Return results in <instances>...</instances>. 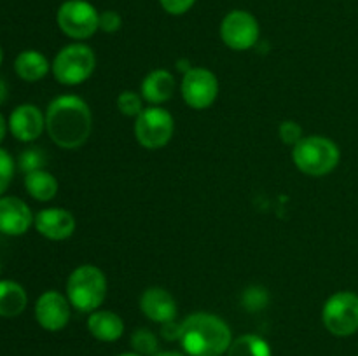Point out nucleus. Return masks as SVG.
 <instances>
[{
	"label": "nucleus",
	"instance_id": "nucleus-25",
	"mask_svg": "<svg viewBox=\"0 0 358 356\" xmlns=\"http://www.w3.org/2000/svg\"><path fill=\"white\" fill-rule=\"evenodd\" d=\"M142 100V94L135 93V91H122L117 96L119 112L122 115H126V117L136 119L140 115V112L143 110Z\"/></svg>",
	"mask_w": 358,
	"mask_h": 356
},
{
	"label": "nucleus",
	"instance_id": "nucleus-30",
	"mask_svg": "<svg viewBox=\"0 0 358 356\" xmlns=\"http://www.w3.org/2000/svg\"><path fill=\"white\" fill-rule=\"evenodd\" d=\"M182 334V323H178L177 320L168 321V323L161 325V337L166 339V341H180Z\"/></svg>",
	"mask_w": 358,
	"mask_h": 356
},
{
	"label": "nucleus",
	"instance_id": "nucleus-7",
	"mask_svg": "<svg viewBox=\"0 0 358 356\" xmlns=\"http://www.w3.org/2000/svg\"><path fill=\"white\" fill-rule=\"evenodd\" d=\"M324 327L336 337H350L358 332V293L338 292L322 307Z\"/></svg>",
	"mask_w": 358,
	"mask_h": 356
},
{
	"label": "nucleus",
	"instance_id": "nucleus-9",
	"mask_svg": "<svg viewBox=\"0 0 358 356\" xmlns=\"http://www.w3.org/2000/svg\"><path fill=\"white\" fill-rule=\"evenodd\" d=\"M180 93L185 103L194 110H205L212 107L219 96V80L208 68L192 66L184 73L180 82Z\"/></svg>",
	"mask_w": 358,
	"mask_h": 356
},
{
	"label": "nucleus",
	"instance_id": "nucleus-8",
	"mask_svg": "<svg viewBox=\"0 0 358 356\" xmlns=\"http://www.w3.org/2000/svg\"><path fill=\"white\" fill-rule=\"evenodd\" d=\"M58 27L73 40H86L100 30V13L87 0H66L56 13Z\"/></svg>",
	"mask_w": 358,
	"mask_h": 356
},
{
	"label": "nucleus",
	"instance_id": "nucleus-21",
	"mask_svg": "<svg viewBox=\"0 0 358 356\" xmlns=\"http://www.w3.org/2000/svg\"><path fill=\"white\" fill-rule=\"evenodd\" d=\"M227 356H273L271 346L264 337L255 334H245L238 339H233Z\"/></svg>",
	"mask_w": 358,
	"mask_h": 356
},
{
	"label": "nucleus",
	"instance_id": "nucleus-31",
	"mask_svg": "<svg viewBox=\"0 0 358 356\" xmlns=\"http://www.w3.org/2000/svg\"><path fill=\"white\" fill-rule=\"evenodd\" d=\"M7 133V124H6V119H3V115L0 114V143H2L3 136H6Z\"/></svg>",
	"mask_w": 358,
	"mask_h": 356
},
{
	"label": "nucleus",
	"instance_id": "nucleus-1",
	"mask_svg": "<svg viewBox=\"0 0 358 356\" xmlns=\"http://www.w3.org/2000/svg\"><path fill=\"white\" fill-rule=\"evenodd\" d=\"M45 129L52 142L62 149H79L87 142L93 129L90 105L77 94L55 98L45 112Z\"/></svg>",
	"mask_w": 358,
	"mask_h": 356
},
{
	"label": "nucleus",
	"instance_id": "nucleus-14",
	"mask_svg": "<svg viewBox=\"0 0 358 356\" xmlns=\"http://www.w3.org/2000/svg\"><path fill=\"white\" fill-rule=\"evenodd\" d=\"M140 311L150 321L163 325L177 318L178 307L177 300L168 290L161 288V286H150V288L143 290L142 297H140Z\"/></svg>",
	"mask_w": 358,
	"mask_h": 356
},
{
	"label": "nucleus",
	"instance_id": "nucleus-23",
	"mask_svg": "<svg viewBox=\"0 0 358 356\" xmlns=\"http://www.w3.org/2000/svg\"><path fill=\"white\" fill-rule=\"evenodd\" d=\"M269 304V292L264 286L252 285L243 290L241 293V306L248 311V313H259V311L266 309Z\"/></svg>",
	"mask_w": 358,
	"mask_h": 356
},
{
	"label": "nucleus",
	"instance_id": "nucleus-6",
	"mask_svg": "<svg viewBox=\"0 0 358 356\" xmlns=\"http://www.w3.org/2000/svg\"><path fill=\"white\" fill-rule=\"evenodd\" d=\"M175 121L166 108L159 105H149L140 112L133 124L135 138L143 149L157 150L168 145L173 136Z\"/></svg>",
	"mask_w": 358,
	"mask_h": 356
},
{
	"label": "nucleus",
	"instance_id": "nucleus-13",
	"mask_svg": "<svg viewBox=\"0 0 358 356\" xmlns=\"http://www.w3.org/2000/svg\"><path fill=\"white\" fill-rule=\"evenodd\" d=\"M9 129L20 142H35L45 129V115L35 105L23 103L10 114Z\"/></svg>",
	"mask_w": 358,
	"mask_h": 356
},
{
	"label": "nucleus",
	"instance_id": "nucleus-22",
	"mask_svg": "<svg viewBox=\"0 0 358 356\" xmlns=\"http://www.w3.org/2000/svg\"><path fill=\"white\" fill-rule=\"evenodd\" d=\"M131 348L142 356H154L159 353V339L149 328H138L131 335Z\"/></svg>",
	"mask_w": 358,
	"mask_h": 356
},
{
	"label": "nucleus",
	"instance_id": "nucleus-16",
	"mask_svg": "<svg viewBox=\"0 0 358 356\" xmlns=\"http://www.w3.org/2000/svg\"><path fill=\"white\" fill-rule=\"evenodd\" d=\"M177 89V80L173 73L164 68L152 70L147 73L140 86V94L149 105H163L164 101L171 100Z\"/></svg>",
	"mask_w": 358,
	"mask_h": 356
},
{
	"label": "nucleus",
	"instance_id": "nucleus-27",
	"mask_svg": "<svg viewBox=\"0 0 358 356\" xmlns=\"http://www.w3.org/2000/svg\"><path fill=\"white\" fill-rule=\"evenodd\" d=\"M13 175H14L13 157H10L6 150L0 149V195L7 191L10 180H13Z\"/></svg>",
	"mask_w": 358,
	"mask_h": 356
},
{
	"label": "nucleus",
	"instance_id": "nucleus-29",
	"mask_svg": "<svg viewBox=\"0 0 358 356\" xmlns=\"http://www.w3.org/2000/svg\"><path fill=\"white\" fill-rule=\"evenodd\" d=\"M159 3L168 14H171V16H180V14H185L194 6L196 0H159Z\"/></svg>",
	"mask_w": 358,
	"mask_h": 356
},
{
	"label": "nucleus",
	"instance_id": "nucleus-26",
	"mask_svg": "<svg viewBox=\"0 0 358 356\" xmlns=\"http://www.w3.org/2000/svg\"><path fill=\"white\" fill-rule=\"evenodd\" d=\"M278 135L280 140H282L285 145L296 147L301 140L304 138L303 126L296 121H283L282 124L278 126Z\"/></svg>",
	"mask_w": 358,
	"mask_h": 356
},
{
	"label": "nucleus",
	"instance_id": "nucleus-4",
	"mask_svg": "<svg viewBox=\"0 0 358 356\" xmlns=\"http://www.w3.org/2000/svg\"><path fill=\"white\" fill-rule=\"evenodd\" d=\"M107 297V278L96 265L84 264L73 269L66 279V299L80 313H93Z\"/></svg>",
	"mask_w": 358,
	"mask_h": 356
},
{
	"label": "nucleus",
	"instance_id": "nucleus-32",
	"mask_svg": "<svg viewBox=\"0 0 358 356\" xmlns=\"http://www.w3.org/2000/svg\"><path fill=\"white\" fill-rule=\"evenodd\" d=\"M7 98V86L2 79H0V105L3 103V100Z\"/></svg>",
	"mask_w": 358,
	"mask_h": 356
},
{
	"label": "nucleus",
	"instance_id": "nucleus-20",
	"mask_svg": "<svg viewBox=\"0 0 358 356\" xmlns=\"http://www.w3.org/2000/svg\"><path fill=\"white\" fill-rule=\"evenodd\" d=\"M24 188L34 199L41 202H48L58 194V180L55 175L45 170L31 171L24 175Z\"/></svg>",
	"mask_w": 358,
	"mask_h": 356
},
{
	"label": "nucleus",
	"instance_id": "nucleus-2",
	"mask_svg": "<svg viewBox=\"0 0 358 356\" xmlns=\"http://www.w3.org/2000/svg\"><path fill=\"white\" fill-rule=\"evenodd\" d=\"M231 342L229 325L217 314L194 313L182 321L180 346L189 356H222Z\"/></svg>",
	"mask_w": 358,
	"mask_h": 356
},
{
	"label": "nucleus",
	"instance_id": "nucleus-18",
	"mask_svg": "<svg viewBox=\"0 0 358 356\" xmlns=\"http://www.w3.org/2000/svg\"><path fill=\"white\" fill-rule=\"evenodd\" d=\"M49 68L51 65H49L48 58L35 49L21 51L14 59V70H16L17 77L27 82H37V80L44 79Z\"/></svg>",
	"mask_w": 358,
	"mask_h": 356
},
{
	"label": "nucleus",
	"instance_id": "nucleus-33",
	"mask_svg": "<svg viewBox=\"0 0 358 356\" xmlns=\"http://www.w3.org/2000/svg\"><path fill=\"white\" fill-rule=\"evenodd\" d=\"M154 356H185V355H182V353H178V351H159V353H156Z\"/></svg>",
	"mask_w": 358,
	"mask_h": 356
},
{
	"label": "nucleus",
	"instance_id": "nucleus-28",
	"mask_svg": "<svg viewBox=\"0 0 358 356\" xmlns=\"http://www.w3.org/2000/svg\"><path fill=\"white\" fill-rule=\"evenodd\" d=\"M98 27L105 34H115V31L121 30L122 27V17L117 10H103L100 13V21H98Z\"/></svg>",
	"mask_w": 358,
	"mask_h": 356
},
{
	"label": "nucleus",
	"instance_id": "nucleus-5",
	"mask_svg": "<svg viewBox=\"0 0 358 356\" xmlns=\"http://www.w3.org/2000/svg\"><path fill=\"white\" fill-rule=\"evenodd\" d=\"M96 68V56L83 42L69 44L55 56L51 70L55 79L63 86H79L86 82Z\"/></svg>",
	"mask_w": 358,
	"mask_h": 356
},
{
	"label": "nucleus",
	"instance_id": "nucleus-12",
	"mask_svg": "<svg viewBox=\"0 0 358 356\" xmlns=\"http://www.w3.org/2000/svg\"><path fill=\"white\" fill-rule=\"evenodd\" d=\"M34 225L41 236L51 241H65L76 230V218L69 209L45 208L35 215Z\"/></svg>",
	"mask_w": 358,
	"mask_h": 356
},
{
	"label": "nucleus",
	"instance_id": "nucleus-10",
	"mask_svg": "<svg viewBox=\"0 0 358 356\" xmlns=\"http://www.w3.org/2000/svg\"><path fill=\"white\" fill-rule=\"evenodd\" d=\"M261 28L254 14L247 10H231L220 23V38L233 51H248L259 42Z\"/></svg>",
	"mask_w": 358,
	"mask_h": 356
},
{
	"label": "nucleus",
	"instance_id": "nucleus-19",
	"mask_svg": "<svg viewBox=\"0 0 358 356\" xmlns=\"http://www.w3.org/2000/svg\"><path fill=\"white\" fill-rule=\"evenodd\" d=\"M28 302L27 292L16 281L3 279L0 281V316L14 318L20 316Z\"/></svg>",
	"mask_w": 358,
	"mask_h": 356
},
{
	"label": "nucleus",
	"instance_id": "nucleus-15",
	"mask_svg": "<svg viewBox=\"0 0 358 356\" xmlns=\"http://www.w3.org/2000/svg\"><path fill=\"white\" fill-rule=\"evenodd\" d=\"M35 216L24 201L14 195L0 198V232L7 236H21L34 223Z\"/></svg>",
	"mask_w": 358,
	"mask_h": 356
},
{
	"label": "nucleus",
	"instance_id": "nucleus-24",
	"mask_svg": "<svg viewBox=\"0 0 358 356\" xmlns=\"http://www.w3.org/2000/svg\"><path fill=\"white\" fill-rule=\"evenodd\" d=\"M20 170L23 171L24 175L31 173V171L44 170L45 163H48V157H45L44 150L38 149V147H31V149H27L21 152L20 156Z\"/></svg>",
	"mask_w": 358,
	"mask_h": 356
},
{
	"label": "nucleus",
	"instance_id": "nucleus-35",
	"mask_svg": "<svg viewBox=\"0 0 358 356\" xmlns=\"http://www.w3.org/2000/svg\"><path fill=\"white\" fill-rule=\"evenodd\" d=\"M2 59H3V52H2V47H0V63H2Z\"/></svg>",
	"mask_w": 358,
	"mask_h": 356
},
{
	"label": "nucleus",
	"instance_id": "nucleus-34",
	"mask_svg": "<svg viewBox=\"0 0 358 356\" xmlns=\"http://www.w3.org/2000/svg\"><path fill=\"white\" fill-rule=\"evenodd\" d=\"M117 356H142V355H138V353L131 351V353H122V355H117Z\"/></svg>",
	"mask_w": 358,
	"mask_h": 356
},
{
	"label": "nucleus",
	"instance_id": "nucleus-17",
	"mask_svg": "<svg viewBox=\"0 0 358 356\" xmlns=\"http://www.w3.org/2000/svg\"><path fill=\"white\" fill-rule=\"evenodd\" d=\"M87 330L101 342H115L124 334V321L112 311H93L87 318Z\"/></svg>",
	"mask_w": 358,
	"mask_h": 356
},
{
	"label": "nucleus",
	"instance_id": "nucleus-11",
	"mask_svg": "<svg viewBox=\"0 0 358 356\" xmlns=\"http://www.w3.org/2000/svg\"><path fill=\"white\" fill-rule=\"evenodd\" d=\"M35 320L44 330L59 332L70 321V302L63 293L48 290L35 302Z\"/></svg>",
	"mask_w": 358,
	"mask_h": 356
},
{
	"label": "nucleus",
	"instance_id": "nucleus-3",
	"mask_svg": "<svg viewBox=\"0 0 358 356\" xmlns=\"http://www.w3.org/2000/svg\"><path fill=\"white\" fill-rule=\"evenodd\" d=\"M292 161L297 170L308 177H325L338 168L341 150L327 136L310 135L292 147Z\"/></svg>",
	"mask_w": 358,
	"mask_h": 356
}]
</instances>
